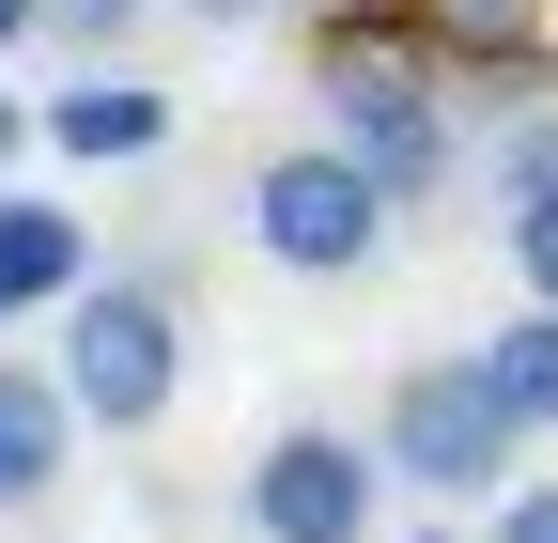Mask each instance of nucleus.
<instances>
[{
  "instance_id": "nucleus-18",
  "label": "nucleus",
  "mask_w": 558,
  "mask_h": 543,
  "mask_svg": "<svg viewBox=\"0 0 558 543\" xmlns=\"http://www.w3.org/2000/svg\"><path fill=\"white\" fill-rule=\"evenodd\" d=\"M16 141H32V109H16V94H0V171H16Z\"/></svg>"
},
{
  "instance_id": "nucleus-8",
  "label": "nucleus",
  "mask_w": 558,
  "mask_h": 543,
  "mask_svg": "<svg viewBox=\"0 0 558 543\" xmlns=\"http://www.w3.org/2000/svg\"><path fill=\"white\" fill-rule=\"evenodd\" d=\"M78 280H94V218H78V202L0 186V326H16V311H62Z\"/></svg>"
},
{
  "instance_id": "nucleus-3",
  "label": "nucleus",
  "mask_w": 558,
  "mask_h": 543,
  "mask_svg": "<svg viewBox=\"0 0 558 543\" xmlns=\"http://www.w3.org/2000/svg\"><path fill=\"white\" fill-rule=\"evenodd\" d=\"M186 388V295L171 280H78L62 295V403L94 435H156Z\"/></svg>"
},
{
  "instance_id": "nucleus-4",
  "label": "nucleus",
  "mask_w": 558,
  "mask_h": 543,
  "mask_svg": "<svg viewBox=\"0 0 558 543\" xmlns=\"http://www.w3.org/2000/svg\"><path fill=\"white\" fill-rule=\"evenodd\" d=\"M388 218H403V202L341 156V141H295V156L248 171V249L279 264V280H357V264L388 249Z\"/></svg>"
},
{
  "instance_id": "nucleus-1",
  "label": "nucleus",
  "mask_w": 558,
  "mask_h": 543,
  "mask_svg": "<svg viewBox=\"0 0 558 543\" xmlns=\"http://www.w3.org/2000/svg\"><path fill=\"white\" fill-rule=\"evenodd\" d=\"M311 94H326V141L357 156L388 202H435L450 186V94H435V62H418L403 32H388V0H326L311 16Z\"/></svg>"
},
{
  "instance_id": "nucleus-7",
  "label": "nucleus",
  "mask_w": 558,
  "mask_h": 543,
  "mask_svg": "<svg viewBox=\"0 0 558 543\" xmlns=\"http://www.w3.org/2000/svg\"><path fill=\"white\" fill-rule=\"evenodd\" d=\"M32 141H62V171H140V156L171 141V94H156V79H124V62H94L78 94H47V109H32Z\"/></svg>"
},
{
  "instance_id": "nucleus-11",
  "label": "nucleus",
  "mask_w": 558,
  "mask_h": 543,
  "mask_svg": "<svg viewBox=\"0 0 558 543\" xmlns=\"http://www.w3.org/2000/svg\"><path fill=\"white\" fill-rule=\"evenodd\" d=\"M140 16H156V0H47V32H62V47H78V62H109V47H124Z\"/></svg>"
},
{
  "instance_id": "nucleus-13",
  "label": "nucleus",
  "mask_w": 558,
  "mask_h": 543,
  "mask_svg": "<svg viewBox=\"0 0 558 543\" xmlns=\"http://www.w3.org/2000/svg\"><path fill=\"white\" fill-rule=\"evenodd\" d=\"M481 543H558V482H543V466H527L497 512H481Z\"/></svg>"
},
{
  "instance_id": "nucleus-14",
  "label": "nucleus",
  "mask_w": 558,
  "mask_h": 543,
  "mask_svg": "<svg viewBox=\"0 0 558 543\" xmlns=\"http://www.w3.org/2000/svg\"><path fill=\"white\" fill-rule=\"evenodd\" d=\"M497 171H512V202H558V124H512Z\"/></svg>"
},
{
  "instance_id": "nucleus-12",
  "label": "nucleus",
  "mask_w": 558,
  "mask_h": 543,
  "mask_svg": "<svg viewBox=\"0 0 558 543\" xmlns=\"http://www.w3.org/2000/svg\"><path fill=\"white\" fill-rule=\"evenodd\" d=\"M512 280L527 311H558V202H512Z\"/></svg>"
},
{
  "instance_id": "nucleus-15",
  "label": "nucleus",
  "mask_w": 558,
  "mask_h": 543,
  "mask_svg": "<svg viewBox=\"0 0 558 543\" xmlns=\"http://www.w3.org/2000/svg\"><path fill=\"white\" fill-rule=\"evenodd\" d=\"M186 16H218V32H248V16H295V0H186Z\"/></svg>"
},
{
  "instance_id": "nucleus-5",
  "label": "nucleus",
  "mask_w": 558,
  "mask_h": 543,
  "mask_svg": "<svg viewBox=\"0 0 558 543\" xmlns=\"http://www.w3.org/2000/svg\"><path fill=\"white\" fill-rule=\"evenodd\" d=\"M373 512H388L373 435L295 420V435H264V450H248V543H373Z\"/></svg>"
},
{
  "instance_id": "nucleus-17",
  "label": "nucleus",
  "mask_w": 558,
  "mask_h": 543,
  "mask_svg": "<svg viewBox=\"0 0 558 543\" xmlns=\"http://www.w3.org/2000/svg\"><path fill=\"white\" fill-rule=\"evenodd\" d=\"M373 543H481V528H450V512H435V528H373Z\"/></svg>"
},
{
  "instance_id": "nucleus-16",
  "label": "nucleus",
  "mask_w": 558,
  "mask_h": 543,
  "mask_svg": "<svg viewBox=\"0 0 558 543\" xmlns=\"http://www.w3.org/2000/svg\"><path fill=\"white\" fill-rule=\"evenodd\" d=\"M32 32H47V0H0V47H32Z\"/></svg>"
},
{
  "instance_id": "nucleus-10",
  "label": "nucleus",
  "mask_w": 558,
  "mask_h": 543,
  "mask_svg": "<svg viewBox=\"0 0 558 543\" xmlns=\"http://www.w3.org/2000/svg\"><path fill=\"white\" fill-rule=\"evenodd\" d=\"M481 373H497V403L527 435H558V311H512L497 342H481Z\"/></svg>"
},
{
  "instance_id": "nucleus-2",
  "label": "nucleus",
  "mask_w": 558,
  "mask_h": 543,
  "mask_svg": "<svg viewBox=\"0 0 558 543\" xmlns=\"http://www.w3.org/2000/svg\"><path fill=\"white\" fill-rule=\"evenodd\" d=\"M373 466H388V482H418V497H481V512H497L512 482H527V420H512V403H497V373H481V358H403L388 373V420H373Z\"/></svg>"
},
{
  "instance_id": "nucleus-9",
  "label": "nucleus",
  "mask_w": 558,
  "mask_h": 543,
  "mask_svg": "<svg viewBox=\"0 0 558 543\" xmlns=\"http://www.w3.org/2000/svg\"><path fill=\"white\" fill-rule=\"evenodd\" d=\"M62 450H78V403H62V373L0 358V512H32L62 482Z\"/></svg>"
},
{
  "instance_id": "nucleus-6",
  "label": "nucleus",
  "mask_w": 558,
  "mask_h": 543,
  "mask_svg": "<svg viewBox=\"0 0 558 543\" xmlns=\"http://www.w3.org/2000/svg\"><path fill=\"white\" fill-rule=\"evenodd\" d=\"M388 32L435 62V79H527L543 32H558V0H388Z\"/></svg>"
}]
</instances>
